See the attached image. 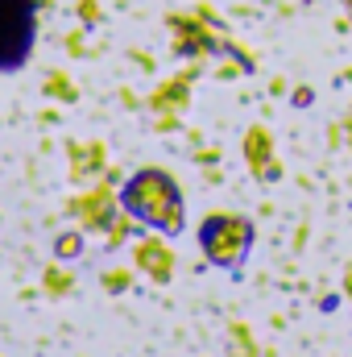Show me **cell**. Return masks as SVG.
Here are the masks:
<instances>
[{
	"label": "cell",
	"instance_id": "6da1fadb",
	"mask_svg": "<svg viewBox=\"0 0 352 357\" xmlns=\"http://www.w3.org/2000/svg\"><path fill=\"white\" fill-rule=\"evenodd\" d=\"M120 208L137 225H150L154 233H166V237L182 233V191H178L175 178L166 171H158V167H141L120 187Z\"/></svg>",
	"mask_w": 352,
	"mask_h": 357
},
{
	"label": "cell",
	"instance_id": "7a4b0ae2",
	"mask_svg": "<svg viewBox=\"0 0 352 357\" xmlns=\"http://www.w3.org/2000/svg\"><path fill=\"white\" fill-rule=\"evenodd\" d=\"M199 245H203V258L211 266L237 274L253 250V225L241 216H207L199 225Z\"/></svg>",
	"mask_w": 352,
	"mask_h": 357
},
{
	"label": "cell",
	"instance_id": "3957f363",
	"mask_svg": "<svg viewBox=\"0 0 352 357\" xmlns=\"http://www.w3.org/2000/svg\"><path fill=\"white\" fill-rule=\"evenodd\" d=\"M38 38L33 0H0V75H13L29 63Z\"/></svg>",
	"mask_w": 352,
	"mask_h": 357
},
{
	"label": "cell",
	"instance_id": "277c9868",
	"mask_svg": "<svg viewBox=\"0 0 352 357\" xmlns=\"http://www.w3.org/2000/svg\"><path fill=\"white\" fill-rule=\"evenodd\" d=\"M79 250H83V237H79V233H63V237H58V250H54V254H58V258H75Z\"/></svg>",
	"mask_w": 352,
	"mask_h": 357
}]
</instances>
